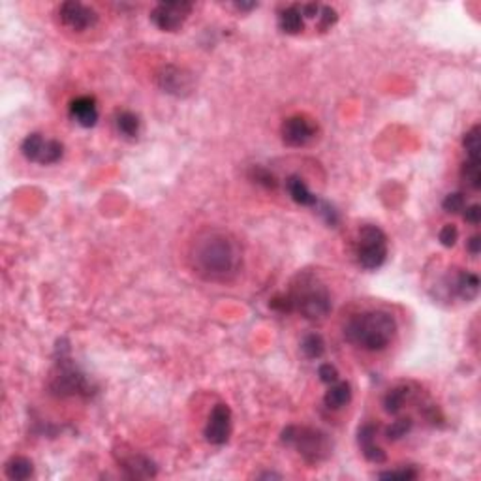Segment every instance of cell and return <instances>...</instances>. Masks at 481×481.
<instances>
[{"label": "cell", "mask_w": 481, "mask_h": 481, "mask_svg": "<svg viewBox=\"0 0 481 481\" xmlns=\"http://www.w3.org/2000/svg\"><path fill=\"white\" fill-rule=\"evenodd\" d=\"M357 263L367 271L380 269L387 258V237L378 226H363L355 245Z\"/></svg>", "instance_id": "5b68a950"}, {"label": "cell", "mask_w": 481, "mask_h": 481, "mask_svg": "<svg viewBox=\"0 0 481 481\" xmlns=\"http://www.w3.org/2000/svg\"><path fill=\"white\" fill-rule=\"evenodd\" d=\"M250 179L256 184H261L263 188H269V190H275L279 186V179L275 177L269 170L261 168V165H254L250 170Z\"/></svg>", "instance_id": "484cf974"}, {"label": "cell", "mask_w": 481, "mask_h": 481, "mask_svg": "<svg viewBox=\"0 0 481 481\" xmlns=\"http://www.w3.org/2000/svg\"><path fill=\"white\" fill-rule=\"evenodd\" d=\"M318 133V124L307 115H291L282 122L280 136L288 147L309 145Z\"/></svg>", "instance_id": "ba28073f"}, {"label": "cell", "mask_w": 481, "mask_h": 481, "mask_svg": "<svg viewBox=\"0 0 481 481\" xmlns=\"http://www.w3.org/2000/svg\"><path fill=\"white\" fill-rule=\"evenodd\" d=\"M286 188H288V194L293 202L301 205V207H314L318 203V197L311 192V188L307 186L303 179L299 175H291L286 181Z\"/></svg>", "instance_id": "2e32d148"}, {"label": "cell", "mask_w": 481, "mask_h": 481, "mask_svg": "<svg viewBox=\"0 0 481 481\" xmlns=\"http://www.w3.org/2000/svg\"><path fill=\"white\" fill-rule=\"evenodd\" d=\"M453 290L462 301H474L478 297V291H480V279L474 272H459L457 275V280L453 282Z\"/></svg>", "instance_id": "e0dca14e"}, {"label": "cell", "mask_w": 481, "mask_h": 481, "mask_svg": "<svg viewBox=\"0 0 481 481\" xmlns=\"http://www.w3.org/2000/svg\"><path fill=\"white\" fill-rule=\"evenodd\" d=\"M466 247H468V252L472 254V256H478V254H480V250H481V237L480 235H472Z\"/></svg>", "instance_id": "d590c367"}, {"label": "cell", "mask_w": 481, "mask_h": 481, "mask_svg": "<svg viewBox=\"0 0 481 481\" xmlns=\"http://www.w3.org/2000/svg\"><path fill=\"white\" fill-rule=\"evenodd\" d=\"M464 205H466V202H464V196H462L461 192L448 194L446 199L442 202L443 211H446V213H451V215H457V213L464 211Z\"/></svg>", "instance_id": "f1b7e54d"}, {"label": "cell", "mask_w": 481, "mask_h": 481, "mask_svg": "<svg viewBox=\"0 0 481 481\" xmlns=\"http://www.w3.org/2000/svg\"><path fill=\"white\" fill-rule=\"evenodd\" d=\"M279 26L280 31L286 32V34H299V32H303L304 17L303 13H301V8L297 4L284 8L279 15Z\"/></svg>", "instance_id": "d6986e66"}, {"label": "cell", "mask_w": 481, "mask_h": 481, "mask_svg": "<svg viewBox=\"0 0 481 481\" xmlns=\"http://www.w3.org/2000/svg\"><path fill=\"white\" fill-rule=\"evenodd\" d=\"M4 472H6L8 480L25 481L34 474V464H32L31 459H26V457H12V459L6 462Z\"/></svg>", "instance_id": "ffe728a7"}, {"label": "cell", "mask_w": 481, "mask_h": 481, "mask_svg": "<svg viewBox=\"0 0 481 481\" xmlns=\"http://www.w3.org/2000/svg\"><path fill=\"white\" fill-rule=\"evenodd\" d=\"M115 127L119 130V133L127 140H136L140 136L141 120L140 117L132 111H120L115 119Z\"/></svg>", "instance_id": "44dd1931"}, {"label": "cell", "mask_w": 481, "mask_h": 481, "mask_svg": "<svg viewBox=\"0 0 481 481\" xmlns=\"http://www.w3.org/2000/svg\"><path fill=\"white\" fill-rule=\"evenodd\" d=\"M231 432V410L228 405H216L209 414V421L205 425V440L215 446H222L228 442Z\"/></svg>", "instance_id": "7c38bea8"}, {"label": "cell", "mask_w": 481, "mask_h": 481, "mask_svg": "<svg viewBox=\"0 0 481 481\" xmlns=\"http://www.w3.org/2000/svg\"><path fill=\"white\" fill-rule=\"evenodd\" d=\"M352 400V387H350L348 382H339L331 384L329 391L325 393L323 397V402L331 410H341L342 406H346Z\"/></svg>", "instance_id": "ac0fdd59"}, {"label": "cell", "mask_w": 481, "mask_h": 481, "mask_svg": "<svg viewBox=\"0 0 481 481\" xmlns=\"http://www.w3.org/2000/svg\"><path fill=\"white\" fill-rule=\"evenodd\" d=\"M190 2H160L151 12V21L164 32H175L190 15Z\"/></svg>", "instance_id": "9c48e42d"}, {"label": "cell", "mask_w": 481, "mask_h": 481, "mask_svg": "<svg viewBox=\"0 0 481 481\" xmlns=\"http://www.w3.org/2000/svg\"><path fill=\"white\" fill-rule=\"evenodd\" d=\"M464 220L468 222V224H472V226H478L481 222V207L478 205V203H474V205H470V207H466L464 209Z\"/></svg>", "instance_id": "836d02e7"}, {"label": "cell", "mask_w": 481, "mask_h": 481, "mask_svg": "<svg viewBox=\"0 0 481 481\" xmlns=\"http://www.w3.org/2000/svg\"><path fill=\"white\" fill-rule=\"evenodd\" d=\"M21 152L28 162L49 165L57 164L63 158L64 145L57 140H45L44 136L38 132L28 133L23 143H21Z\"/></svg>", "instance_id": "52a82bcc"}, {"label": "cell", "mask_w": 481, "mask_h": 481, "mask_svg": "<svg viewBox=\"0 0 481 481\" xmlns=\"http://www.w3.org/2000/svg\"><path fill=\"white\" fill-rule=\"evenodd\" d=\"M194 271L209 282H229L243 267L239 243L224 231H205L194 241L190 252Z\"/></svg>", "instance_id": "6da1fadb"}, {"label": "cell", "mask_w": 481, "mask_h": 481, "mask_svg": "<svg viewBox=\"0 0 481 481\" xmlns=\"http://www.w3.org/2000/svg\"><path fill=\"white\" fill-rule=\"evenodd\" d=\"M120 466L127 472V478L141 480V478H154L156 475V464L145 455H128L120 459Z\"/></svg>", "instance_id": "9a60e30c"}, {"label": "cell", "mask_w": 481, "mask_h": 481, "mask_svg": "<svg viewBox=\"0 0 481 481\" xmlns=\"http://www.w3.org/2000/svg\"><path fill=\"white\" fill-rule=\"evenodd\" d=\"M411 425H414V421H411L410 418H402V419H397V421H393V423L387 427V431H386L387 440L395 442V440H400L402 437H406V434L410 432Z\"/></svg>", "instance_id": "4316f807"}, {"label": "cell", "mask_w": 481, "mask_h": 481, "mask_svg": "<svg viewBox=\"0 0 481 481\" xmlns=\"http://www.w3.org/2000/svg\"><path fill=\"white\" fill-rule=\"evenodd\" d=\"M438 239H440V243H442L443 247H455L457 239H459V231H457V228L453 226V224H446L442 229H440V234H438Z\"/></svg>", "instance_id": "1f68e13d"}, {"label": "cell", "mask_w": 481, "mask_h": 481, "mask_svg": "<svg viewBox=\"0 0 481 481\" xmlns=\"http://www.w3.org/2000/svg\"><path fill=\"white\" fill-rule=\"evenodd\" d=\"M374 437H376V427L370 423L363 425L357 432V442H359L361 453L367 459L368 462H374V464H382L386 462V451L382 450L380 446L374 443Z\"/></svg>", "instance_id": "5bb4252c"}, {"label": "cell", "mask_w": 481, "mask_h": 481, "mask_svg": "<svg viewBox=\"0 0 481 481\" xmlns=\"http://www.w3.org/2000/svg\"><path fill=\"white\" fill-rule=\"evenodd\" d=\"M339 15H336L335 8L331 6H320V13H318V25L322 31H329L331 26L335 25Z\"/></svg>", "instance_id": "f546056e"}, {"label": "cell", "mask_w": 481, "mask_h": 481, "mask_svg": "<svg viewBox=\"0 0 481 481\" xmlns=\"http://www.w3.org/2000/svg\"><path fill=\"white\" fill-rule=\"evenodd\" d=\"M258 478H280V474H272V472H267V474H261Z\"/></svg>", "instance_id": "74e56055"}, {"label": "cell", "mask_w": 481, "mask_h": 481, "mask_svg": "<svg viewBox=\"0 0 481 481\" xmlns=\"http://www.w3.org/2000/svg\"><path fill=\"white\" fill-rule=\"evenodd\" d=\"M408 395H410V391H408L406 386L395 387V389L387 393L386 399H384V408H386L387 414H399L402 410V406H405L406 399H408Z\"/></svg>", "instance_id": "603a6c76"}, {"label": "cell", "mask_w": 481, "mask_h": 481, "mask_svg": "<svg viewBox=\"0 0 481 481\" xmlns=\"http://www.w3.org/2000/svg\"><path fill=\"white\" fill-rule=\"evenodd\" d=\"M397 333V323L389 312L368 311L361 312L346 323L344 336L350 344L368 352H380L387 348Z\"/></svg>", "instance_id": "7a4b0ae2"}, {"label": "cell", "mask_w": 481, "mask_h": 481, "mask_svg": "<svg viewBox=\"0 0 481 481\" xmlns=\"http://www.w3.org/2000/svg\"><path fill=\"white\" fill-rule=\"evenodd\" d=\"M58 19H60V23L64 26H68L72 31L83 32L96 25L98 13L90 6H85L83 2L68 0V2H63L58 6Z\"/></svg>", "instance_id": "8fae6325"}, {"label": "cell", "mask_w": 481, "mask_h": 481, "mask_svg": "<svg viewBox=\"0 0 481 481\" xmlns=\"http://www.w3.org/2000/svg\"><path fill=\"white\" fill-rule=\"evenodd\" d=\"M301 8V13H303V17H307V19H314V17H318V13H320V6L318 4H303Z\"/></svg>", "instance_id": "e575fe53"}, {"label": "cell", "mask_w": 481, "mask_h": 481, "mask_svg": "<svg viewBox=\"0 0 481 481\" xmlns=\"http://www.w3.org/2000/svg\"><path fill=\"white\" fill-rule=\"evenodd\" d=\"M234 6L237 8V10L248 12V10H254V8H258V2H235Z\"/></svg>", "instance_id": "8d00e7d4"}, {"label": "cell", "mask_w": 481, "mask_h": 481, "mask_svg": "<svg viewBox=\"0 0 481 481\" xmlns=\"http://www.w3.org/2000/svg\"><path fill=\"white\" fill-rule=\"evenodd\" d=\"M156 83H158L162 92L177 96V98L192 95V90H194V77H192L190 72L173 66V64H168L158 72Z\"/></svg>", "instance_id": "30bf717a"}, {"label": "cell", "mask_w": 481, "mask_h": 481, "mask_svg": "<svg viewBox=\"0 0 481 481\" xmlns=\"http://www.w3.org/2000/svg\"><path fill=\"white\" fill-rule=\"evenodd\" d=\"M380 480H397V481H408V480H416L418 478V470L411 468V466H406V468H399V470H389V472H380L378 474Z\"/></svg>", "instance_id": "83f0119b"}, {"label": "cell", "mask_w": 481, "mask_h": 481, "mask_svg": "<svg viewBox=\"0 0 481 481\" xmlns=\"http://www.w3.org/2000/svg\"><path fill=\"white\" fill-rule=\"evenodd\" d=\"M291 312H301L307 320H323L331 312V295L323 282L311 275H299L288 293Z\"/></svg>", "instance_id": "3957f363"}, {"label": "cell", "mask_w": 481, "mask_h": 481, "mask_svg": "<svg viewBox=\"0 0 481 481\" xmlns=\"http://www.w3.org/2000/svg\"><path fill=\"white\" fill-rule=\"evenodd\" d=\"M318 376H320V380L323 382V384H335L336 380H339V370H336L331 363H323V365H320V368H318Z\"/></svg>", "instance_id": "d6a6232c"}, {"label": "cell", "mask_w": 481, "mask_h": 481, "mask_svg": "<svg viewBox=\"0 0 481 481\" xmlns=\"http://www.w3.org/2000/svg\"><path fill=\"white\" fill-rule=\"evenodd\" d=\"M461 177L472 190L481 188V160H466L461 168Z\"/></svg>", "instance_id": "7402d4cb"}, {"label": "cell", "mask_w": 481, "mask_h": 481, "mask_svg": "<svg viewBox=\"0 0 481 481\" xmlns=\"http://www.w3.org/2000/svg\"><path fill=\"white\" fill-rule=\"evenodd\" d=\"M301 352L309 359H320L325 354V342L318 333H311V335L304 336L303 342H301Z\"/></svg>", "instance_id": "cb8c5ba5"}, {"label": "cell", "mask_w": 481, "mask_h": 481, "mask_svg": "<svg viewBox=\"0 0 481 481\" xmlns=\"http://www.w3.org/2000/svg\"><path fill=\"white\" fill-rule=\"evenodd\" d=\"M314 207H316L318 213L323 216V220L327 222L329 226H333V228H335L336 224H339V213H336L335 207H333L331 203L320 202V199H318V203L314 205Z\"/></svg>", "instance_id": "4dcf8cb0"}, {"label": "cell", "mask_w": 481, "mask_h": 481, "mask_svg": "<svg viewBox=\"0 0 481 481\" xmlns=\"http://www.w3.org/2000/svg\"><path fill=\"white\" fill-rule=\"evenodd\" d=\"M70 117L83 128H92L98 122V106L92 96H77L70 104Z\"/></svg>", "instance_id": "4fadbf2b"}, {"label": "cell", "mask_w": 481, "mask_h": 481, "mask_svg": "<svg viewBox=\"0 0 481 481\" xmlns=\"http://www.w3.org/2000/svg\"><path fill=\"white\" fill-rule=\"evenodd\" d=\"M462 147H464V151H466L470 160H481L480 158V154H481L480 124H475V127H472L468 132L464 133V138H462Z\"/></svg>", "instance_id": "d4e9b609"}, {"label": "cell", "mask_w": 481, "mask_h": 481, "mask_svg": "<svg viewBox=\"0 0 481 481\" xmlns=\"http://www.w3.org/2000/svg\"><path fill=\"white\" fill-rule=\"evenodd\" d=\"M282 443L290 446L303 457L309 464H318L331 455V440L327 434L311 427L290 425L282 431Z\"/></svg>", "instance_id": "277c9868"}, {"label": "cell", "mask_w": 481, "mask_h": 481, "mask_svg": "<svg viewBox=\"0 0 481 481\" xmlns=\"http://www.w3.org/2000/svg\"><path fill=\"white\" fill-rule=\"evenodd\" d=\"M68 354V352H66ZM60 354L55 370L51 374V391L58 397H76V395H89L90 384L87 376L72 363V359Z\"/></svg>", "instance_id": "8992f818"}]
</instances>
